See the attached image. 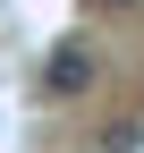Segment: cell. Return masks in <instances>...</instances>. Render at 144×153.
I'll return each instance as SVG.
<instances>
[{
    "label": "cell",
    "mask_w": 144,
    "mask_h": 153,
    "mask_svg": "<svg viewBox=\"0 0 144 153\" xmlns=\"http://www.w3.org/2000/svg\"><path fill=\"white\" fill-rule=\"evenodd\" d=\"M102 9H136V0H102Z\"/></svg>",
    "instance_id": "obj_2"
},
{
    "label": "cell",
    "mask_w": 144,
    "mask_h": 153,
    "mask_svg": "<svg viewBox=\"0 0 144 153\" xmlns=\"http://www.w3.org/2000/svg\"><path fill=\"white\" fill-rule=\"evenodd\" d=\"M85 85H93V51H85V43H60L43 60V94H51V102H76Z\"/></svg>",
    "instance_id": "obj_1"
}]
</instances>
